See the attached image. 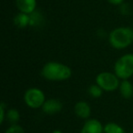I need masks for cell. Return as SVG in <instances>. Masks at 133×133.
<instances>
[{"label": "cell", "mask_w": 133, "mask_h": 133, "mask_svg": "<svg viewBox=\"0 0 133 133\" xmlns=\"http://www.w3.org/2000/svg\"><path fill=\"white\" fill-rule=\"evenodd\" d=\"M42 78L49 81H65L71 78L72 69L68 65L57 61H48L41 69Z\"/></svg>", "instance_id": "1"}, {"label": "cell", "mask_w": 133, "mask_h": 133, "mask_svg": "<svg viewBox=\"0 0 133 133\" xmlns=\"http://www.w3.org/2000/svg\"><path fill=\"white\" fill-rule=\"evenodd\" d=\"M109 43L113 48L122 50L133 44V28L129 26H118L109 34Z\"/></svg>", "instance_id": "2"}, {"label": "cell", "mask_w": 133, "mask_h": 133, "mask_svg": "<svg viewBox=\"0 0 133 133\" xmlns=\"http://www.w3.org/2000/svg\"><path fill=\"white\" fill-rule=\"evenodd\" d=\"M114 73L120 80L129 79L133 76V54H124L116 60Z\"/></svg>", "instance_id": "3"}, {"label": "cell", "mask_w": 133, "mask_h": 133, "mask_svg": "<svg viewBox=\"0 0 133 133\" xmlns=\"http://www.w3.org/2000/svg\"><path fill=\"white\" fill-rule=\"evenodd\" d=\"M95 82L103 89L105 92H114L118 89L120 79L114 72L103 71L98 73L95 78Z\"/></svg>", "instance_id": "4"}, {"label": "cell", "mask_w": 133, "mask_h": 133, "mask_svg": "<svg viewBox=\"0 0 133 133\" xmlns=\"http://www.w3.org/2000/svg\"><path fill=\"white\" fill-rule=\"evenodd\" d=\"M46 95L38 88H29L24 94V102L28 108L33 109H41L46 101Z\"/></svg>", "instance_id": "5"}, {"label": "cell", "mask_w": 133, "mask_h": 133, "mask_svg": "<svg viewBox=\"0 0 133 133\" xmlns=\"http://www.w3.org/2000/svg\"><path fill=\"white\" fill-rule=\"evenodd\" d=\"M63 109V103L57 98H48L43 104L42 111L46 115H55L59 113Z\"/></svg>", "instance_id": "6"}, {"label": "cell", "mask_w": 133, "mask_h": 133, "mask_svg": "<svg viewBox=\"0 0 133 133\" xmlns=\"http://www.w3.org/2000/svg\"><path fill=\"white\" fill-rule=\"evenodd\" d=\"M80 133H104V125L97 118L86 119Z\"/></svg>", "instance_id": "7"}, {"label": "cell", "mask_w": 133, "mask_h": 133, "mask_svg": "<svg viewBox=\"0 0 133 133\" xmlns=\"http://www.w3.org/2000/svg\"><path fill=\"white\" fill-rule=\"evenodd\" d=\"M74 112L78 118L82 119H89L91 115V108L87 101L80 100L75 104Z\"/></svg>", "instance_id": "8"}, {"label": "cell", "mask_w": 133, "mask_h": 133, "mask_svg": "<svg viewBox=\"0 0 133 133\" xmlns=\"http://www.w3.org/2000/svg\"><path fill=\"white\" fill-rule=\"evenodd\" d=\"M16 6L19 12L30 15L37 9V0H16Z\"/></svg>", "instance_id": "9"}, {"label": "cell", "mask_w": 133, "mask_h": 133, "mask_svg": "<svg viewBox=\"0 0 133 133\" xmlns=\"http://www.w3.org/2000/svg\"><path fill=\"white\" fill-rule=\"evenodd\" d=\"M119 94L124 99H130L133 98V85L129 79H123L120 81L118 87Z\"/></svg>", "instance_id": "10"}, {"label": "cell", "mask_w": 133, "mask_h": 133, "mask_svg": "<svg viewBox=\"0 0 133 133\" xmlns=\"http://www.w3.org/2000/svg\"><path fill=\"white\" fill-rule=\"evenodd\" d=\"M29 23H30V16L28 14L19 12L14 17V24L18 28H26V26H29Z\"/></svg>", "instance_id": "11"}, {"label": "cell", "mask_w": 133, "mask_h": 133, "mask_svg": "<svg viewBox=\"0 0 133 133\" xmlns=\"http://www.w3.org/2000/svg\"><path fill=\"white\" fill-rule=\"evenodd\" d=\"M30 23L29 26L32 28H39L43 25L44 23V17L40 12L37 11L33 12L32 14H30Z\"/></svg>", "instance_id": "12"}, {"label": "cell", "mask_w": 133, "mask_h": 133, "mask_svg": "<svg viewBox=\"0 0 133 133\" xmlns=\"http://www.w3.org/2000/svg\"><path fill=\"white\" fill-rule=\"evenodd\" d=\"M104 133H126V131L119 124L109 122L104 125Z\"/></svg>", "instance_id": "13"}, {"label": "cell", "mask_w": 133, "mask_h": 133, "mask_svg": "<svg viewBox=\"0 0 133 133\" xmlns=\"http://www.w3.org/2000/svg\"><path fill=\"white\" fill-rule=\"evenodd\" d=\"M104 90L97 83L92 84L88 88V93L93 98H99L103 95Z\"/></svg>", "instance_id": "14"}, {"label": "cell", "mask_w": 133, "mask_h": 133, "mask_svg": "<svg viewBox=\"0 0 133 133\" xmlns=\"http://www.w3.org/2000/svg\"><path fill=\"white\" fill-rule=\"evenodd\" d=\"M6 119L11 124H17L20 119V113L17 109H8L6 112Z\"/></svg>", "instance_id": "15"}, {"label": "cell", "mask_w": 133, "mask_h": 133, "mask_svg": "<svg viewBox=\"0 0 133 133\" xmlns=\"http://www.w3.org/2000/svg\"><path fill=\"white\" fill-rule=\"evenodd\" d=\"M5 133H25V130L19 124H11V126L6 129Z\"/></svg>", "instance_id": "16"}, {"label": "cell", "mask_w": 133, "mask_h": 133, "mask_svg": "<svg viewBox=\"0 0 133 133\" xmlns=\"http://www.w3.org/2000/svg\"><path fill=\"white\" fill-rule=\"evenodd\" d=\"M6 112H8V107L5 102H1L0 104V124H3L6 118Z\"/></svg>", "instance_id": "17"}, {"label": "cell", "mask_w": 133, "mask_h": 133, "mask_svg": "<svg viewBox=\"0 0 133 133\" xmlns=\"http://www.w3.org/2000/svg\"><path fill=\"white\" fill-rule=\"evenodd\" d=\"M107 1L114 6H121L124 3V0H107Z\"/></svg>", "instance_id": "18"}, {"label": "cell", "mask_w": 133, "mask_h": 133, "mask_svg": "<svg viewBox=\"0 0 133 133\" xmlns=\"http://www.w3.org/2000/svg\"><path fill=\"white\" fill-rule=\"evenodd\" d=\"M52 133H63L61 130H58V129H56V130H54Z\"/></svg>", "instance_id": "19"}, {"label": "cell", "mask_w": 133, "mask_h": 133, "mask_svg": "<svg viewBox=\"0 0 133 133\" xmlns=\"http://www.w3.org/2000/svg\"><path fill=\"white\" fill-rule=\"evenodd\" d=\"M131 133H133V130H132V132H131Z\"/></svg>", "instance_id": "20"}]
</instances>
